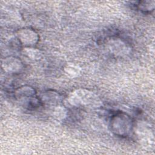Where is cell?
<instances>
[{
  "mask_svg": "<svg viewBox=\"0 0 155 155\" xmlns=\"http://www.w3.org/2000/svg\"><path fill=\"white\" fill-rule=\"evenodd\" d=\"M111 131L115 135L120 137L129 136L133 130V123L131 117L124 112H117L110 119Z\"/></svg>",
  "mask_w": 155,
  "mask_h": 155,
  "instance_id": "obj_2",
  "label": "cell"
},
{
  "mask_svg": "<svg viewBox=\"0 0 155 155\" xmlns=\"http://www.w3.org/2000/svg\"><path fill=\"white\" fill-rule=\"evenodd\" d=\"M136 7L140 11L144 13H151L155 7L154 1H140L134 2Z\"/></svg>",
  "mask_w": 155,
  "mask_h": 155,
  "instance_id": "obj_6",
  "label": "cell"
},
{
  "mask_svg": "<svg viewBox=\"0 0 155 155\" xmlns=\"http://www.w3.org/2000/svg\"><path fill=\"white\" fill-rule=\"evenodd\" d=\"M16 98L28 108L39 107L41 101L37 97L34 88L30 86H22L18 88L15 92Z\"/></svg>",
  "mask_w": 155,
  "mask_h": 155,
  "instance_id": "obj_3",
  "label": "cell"
},
{
  "mask_svg": "<svg viewBox=\"0 0 155 155\" xmlns=\"http://www.w3.org/2000/svg\"><path fill=\"white\" fill-rule=\"evenodd\" d=\"M24 67L22 61L16 57L8 56L2 61V68L8 73H17L20 72Z\"/></svg>",
  "mask_w": 155,
  "mask_h": 155,
  "instance_id": "obj_5",
  "label": "cell"
},
{
  "mask_svg": "<svg viewBox=\"0 0 155 155\" xmlns=\"http://www.w3.org/2000/svg\"><path fill=\"white\" fill-rule=\"evenodd\" d=\"M68 102L72 106L87 108H98L102 105L101 99L94 92L85 88H78L70 93Z\"/></svg>",
  "mask_w": 155,
  "mask_h": 155,
  "instance_id": "obj_1",
  "label": "cell"
},
{
  "mask_svg": "<svg viewBox=\"0 0 155 155\" xmlns=\"http://www.w3.org/2000/svg\"><path fill=\"white\" fill-rule=\"evenodd\" d=\"M22 53L33 60H38L42 56V53L40 50L32 47H26L22 49Z\"/></svg>",
  "mask_w": 155,
  "mask_h": 155,
  "instance_id": "obj_8",
  "label": "cell"
},
{
  "mask_svg": "<svg viewBox=\"0 0 155 155\" xmlns=\"http://www.w3.org/2000/svg\"><path fill=\"white\" fill-rule=\"evenodd\" d=\"M81 67L74 63H67L64 67V71L65 73L72 78H75L79 76L81 73Z\"/></svg>",
  "mask_w": 155,
  "mask_h": 155,
  "instance_id": "obj_9",
  "label": "cell"
},
{
  "mask_svg": "<svg viewBox=\"0 0 155 155\" xmlns=\"http://www.w3.org/2000/svg\"><path fill=\"white\" fill-rule=\"evenodd\" d=\"M17 38L19 43L26 47H33L39 41L38 34L31 28H22L17 32Z\"/></svg>",
  "mask_w": 155,
  "mask_h": 155,
  "instance_id": "obj_4",
  "label": "cell"
},
{
  "mask_svg": "<svg viewBox=\"0 0 155 155\" xmlns=\"http://www.w3.org/2000/svg\"><path fill=\"white\" fill-rule=\"evenodd\" d=\"M60 100L61 96L59 94L54 91L45 92L41 96V102H45L47 104H54Z\"/></svg>",
  "mask_w": 155,
  "mask_h": 155,
  "instance_id": "obj_7",
  "label": "cell"
}]
</instances>
